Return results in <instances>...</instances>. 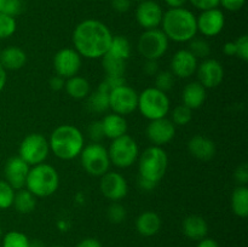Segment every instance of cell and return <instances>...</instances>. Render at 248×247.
Wrapping results in <instances>:
<instances>
[{"label":"cell","instance_id":"f1b7e54d","mask_svg":"<svg viewBox=\"0 0 248 247\" xmlns=\"http://www.w3.org/2000/svg\"><path fill=\"white\" fill-rule=\"evenodd\" d=\"M102 65L107 75H113V77H124L126 72V65L127 61L121 60L107 52L102 57Z\"/></svg>","mask_w":248,"mask_h":247},{"label":"cell","instance_id":"277c9868","mask_svg":"<svg viewBox=\"0 0 248 247\" xmlns=\"http://www.w3.org/2000/svg\"><path fill=\"white\" fill-rule=\"evenodd\" d=\"M60 177L55 167L47 164H39L29 170L26 186L35 198H47L56 193Z\"/></svg>","mask_w":248,"mask_h":247},{"label":"cell","instance_id":"5b68a950","mask_svg":"<svg viewBox=\"0 0 248 247\" xmlns=\"http://www.w3.org/2000/svg\"><path fill=\"white\" fill-rule=\"evenodd\" d=\"M169 166V157L161 147L147 148L140 157V177L147 178L154 183H159L166 173Z\"/></svg>","mask_w":248,"mask_h":247},{"label":"cell","instance_id":"52a82bcc","mask_svg":"<svg viewBox=\"0 0 248 247\" xmlns=\"http://www.w3.org/2000/svg\"><path fill=\"white\" fill-rule=\"evenodd\" d=\"M80 156L82 167L91 176L102 177L109 171L111 162L108 150L101 143H90L89 145L82 148Z\"/></svg>","mask_w":248,"mask_h":247},{"label":"cell","instance_id":"836d02e7","mask_svg":"<svg viewBox=\"0 0 248 247\" xmlns=\"http://www.w3.org/2000/svg\"><path fill=\"white\" fill-rule=\"evenodd\" d=\"M2 247H29V240L23 232H9L2 240Z\"/></svg>","mask_w":248,"mask_h":247},{"label":"cell","instance_id":"4dcf8cb0","mask_svg":"<svg viewBox=\"0 0 248 247\" xmlns=\"http://www.w3.org/2000/svg\"><path fill=\"white\" fill-rule=\"evenodd\" d=\"M86 106L92 113H104L109 109V94L96 90L87 96Z\"/></svg>","mask_w":248,"mask_h":247},{"label":"cell","instance_id":"6f0895ef","mask_svg":"<svg viewBox=\"0 0 248 247\" xmlns=\"http://www.w3.org/2000/svg\"><path fill=\"white\" fill-rule=\"evenodd\" d=\"M51 247H63V246H61V245H53V246H51Z\"/></svg>","mask_w":248,"mask_h":247},{"label":"cell","instance_id":"f6af8a7d","mask_svg":"<svg viewBox=\"0 0 248 247\" xmlns=\"http://www.w3.org/2000/svg\"><path fill=\"white\" fill-rule=\"evenodd\" d=\"M246 0H219V5H222L225 10L230 12H236L244 7Z\"/></svg>","mask_w":248,"mask_h":247},{"label":"cell","instance_id":"5bb4252c","mask_svg":"<svg viewBox=\"0 0 248 247\" xmlns=\"http://www.w3.org/2000/svg\"><path fill=\"white\" fill-rule=\"evenodd\" d=\"M199 82L205 89H215L219 86L224 77V69L220 62L213 58H206L198 65L196 69Z\"/></svg>","mask_w":248,"mask_h":247},{"label":"cell","instance_id":"d590c367","mask_svg":"<svg viewBox=\"0 0 248 247\" xmlns=\"http://www.w3.org/2000/svg\"><path fill=\"white\" fill-rule=\"evenodd\" d=\"M174 75L170 70H161L155 75V87L162 92H167L173 87Z\"/></svg>","mask_w":248,"mask_h":247},{"label":"cell","instance_id":"8992f818","mask_svg":"<svg viewBox=\"0 0 248 247\" xmlns=\"http://www.w3.org/2000/svg\"><path fill=\"white\" fill-rule=\"evenodd\" d=\"M137 108L149 120L166 118L170 111V98L166 92L160 91L156 87H149L138 94Z\"/></svg>","mask_w":248,"mask_h":247},{"label":"cell","instance_id":"11a10c76","mask_svg":"<svg viewBox=\"0 0 248 247\" xmlns=\"http://www.w3.org/2000/svg\"><path fill=\"white\" fill-rule=\"evenodd\" d=\"M6 80H7V75H6V70L2 68V65L0 64V92L2 91V89L6 85Z\"/></svg>","mask_w":248,"mask_h":247},{"label":"cell","instance_id":"3957f363","mask_svg":"<svg viewBox=\"0 0 248 247\" xmlns=\"http://www.w3.org/2000/svg\"><path fill=\"white\" fill-rule=\"evenodd\" d=\"M50 150L62 160H72L79 156L84 145V135L72 125L58 126L51 133L48 140Z\"/></svg>","mask_w":248,"mask_h":247},{"label":"cell","instance_id":"7bdbcfd3","mask_svg":"<svg viewBox=\"0 0 248 247\" xmlns=\"http://www.w3.org/2000/svg\"><path fill=\"white\" fill-rule=\"evenodd\" d=\"M234 178L239 185H247L248 183V165L242 162L234 172Z\"/></svg>","mask_w":248,"mask_h":247},{"label":"cell","instance_id":"74e56055","mask_svg":"<svg viewBox=\"0 0 248 247\" xmlns=\"http://www.w3.org/2000/svg\"><path fill=\"white\" fill-rule=\"evenodd\" d=\"M23 10L22 0H0V14L16 17Z\"/></svg>","mask_w":248,"mask_h":247},{"label":"cell","instance_id":"44dd1931","mask_svg":"<svg viewBox=\"0 0 248 247\" xmlns=\"http://www.w3.org/2000/svg\"><path fill=\"white\" fill-rule=\"evenodd\" d=\"M182 229H183L184 235H186L188 239L200 241L203 237L207 236L208 224L205 220V218H202L201 216L191 215L188 216V217L183 220Z\"/></svg>","mask_w":248,"mask_h":247},{"label":"cell","instance_id":"7c38bea8","mask_svg":"<svg viewBox=\"0 0 248 247\" xmlns=\"http://www.w3.org/2000/svg\"><path fill=\"white\" fill-rule=\"evenodd\" d=\"M56 75L69 79L79 73L81 68V56L74 48H62L53 57Z\"/></svg>","mask_w":248,"mask_h":247},{"label":"cell","instance_id":"f907efd6","mask_svg":"<svg viewBox=\"0 0 248 247\" xmlns=\"http://www.w3.org/2000/svg\"><path fill=\"white\" fill-rule=\"evenodd\" d=\"M157 183H154V182L149 181V179L147 178H143V177H140L138 178V185H140V189H143V190H153V189L156 186Z\"/></svg>","mask_w":248,"mask_h":247},{"label":"cell","instance_id":"ab89813d","mask_svg":"<svg viewBox=\"0 0 248 247\" xmlns=\"http://www.w3.org/2000/svg\"><path fill=\"white\" fill-rule=\"evenodd\" d=\"M107 216H108V219L111 223H114V224H120V223H123L126 219V208L121 203L114 201L108 207Z\"/></svg>","mask_w":248,"mask_h":247},{"label":"cell","instance_id":"8d00e7d4","mask_svg":"<svg viewBox=\"0 0 248 247\" xmlns=\"http://www.w3.org/2000/svg\"><path fill=\"white\" fill-rule=\"evenodd\" d=\"M17 23L15 17L0 14V39H7L16 31Z\"/></svg>","mask_w":248,"mask_h":247},{"label":"cell","instance_id":"f5cc1de1","mask_svg":"<svg viewBox=\"0 0 248 247\" xmlns=\"http://www.w3.org/2000/svg\"><path fill=\"white\" fill-rule=\"evenodd\" d=\"M196 247H219L218 242L216 240L210 239V237H203L202 240H200Z\"/></svg>","mask_w":248,"mask_h":247},{"label":"cell","instance_id":"d6a6232c","mask_svg":"<svg viewBox=\"0 0 248 247\" xmlns=\"http://www.w3.org/2000/svg\"><path fill=\"white\" fill-rule=\"evenodd\" d=\"M193 119V110L184 104H179L172 110V123L178 126H186Z\"/></svg>","mask_w":248,"mask_h":247},{"label":"cell","instance_id":"9f6ffc18","mask_svg":"<svg viewBox=\"0 0 248 247\" xmlns=\"http://www.w3.org/2000/svg\"><path fill=\"white\" fill-rule=\"evenodd\" d=\"M29 247H45L41 240H33V241H29Z\"/></svg>","mask_w":248,"mask_h":247},{"label":"cell","instance_id":"603a6c76","mask_svg":"<svg viewBox=\"0 0 248 247\" xmlns=\"http://www.w3.org/2000/svg\"><path fill=\"white\" fill-rule=\"evenodd\" d=\"M160 228H161V218L153 211H145L140 213L136 220V229L142 236H153L159 232Z\"/></svg>","mask_w":248,"mask_h":247},{"label":"cell","instance_id":"816d5d0a","mask_svg":"<svg viewBox=\"0 0 248 247\" xmlns=\"http://www.w3.org/2000/svg\"><path fill=\"white\" fill-rule=\"evenodd\" d=\"M223 52L227 56H230V57L236 56V45H235V41H228V43H225L224 47H223Z\"/></svg>","mask_w":248,"mask_h":247},{"label":"cell","instance_id":"db71d44e","mask_svg":"<svg viewBox=\"0 0 248 247\" xmlns=\"http://www.w3.org/2000/svg\"><path fill=\"white\" fill-rule=\"evenodd\" d=\"M188 0H165L167 5H169L171 9H176V7H183L186 5V2Z\"/></svg>","mask_w":248,"mask_h":247},{"label":"cell","instance_id":"681fc988","mask_svg":"<svg viewBox=\"0 0 248 247\" xmlns=\"http://www.w3.org/2000/svg\"><path fill=\"white\" fill-rule=\"evenodd\" d=\"M75 247H102V244L97 239L93 237H87V239L81 240Z\"/></svg>","mask_w":248,"mask_h":247},{"label":"cell","instance_id":"30bf717a","mask_svg":"<svg viewBox=\"0 0 248 247\" xmlns=\"http://www.w3.org/2000/svg\"><path fill=\"white\" fill-rule=\"evenodd\" d=\"M50 145L45 136L41 133H31L22 140L19 145V155L29 166L43 164L48 156Z\"/></svg>","mask_w":248,"mask_h":247},{"label":"cell","instance_id":"ba28073f","mask_svg":"<svg viewBox=\"0 0 248 247\" xmlns=\"http://www.w3.org/2000/svg\"><path fill=\"white\" fill-rule=\"evenodd\" d=\"M169 39L159 28L147 29L140 34L137 43L138 52L145 60L157 61L166 53L169 48Z\"/></svg>","mask_w":248,"mask_h":247},{"label":"cell","instance_id":"ffe728a7","mask_svg":"<svg viewBox=\"0 0 248 247\" xmlns=\"http://www.w3.org/2000/svg\"><path fill=\"white\" fill-rule=\"evenodd\" d=\"M189 153L201 161H208L216 155V144L212 139L205 136L196 135L188 142Z\"/></svg>","mask_w":248,"mask_h":247},{"label":"cell","instance_id":"4fadbf2b","mask_svg":"<svg viewBox=\"0 0 248 247\" xmlns=\"http://www.w3.org/2000/svg\"><path fill=\"white\" fill-rule=\"evenodd\" d=\"M102 194L110 201L123 200L128 191L127 182L125 177L119 172H107L102 176L99 183Z\"/></svg>","mask_w":248,"mask_h":247},{"label":"cell","instance_id":"ee69618b","mask_svg":"<svg viewBox=\"0 0 248 247\" xmlns=\"http://www.w3.org/2000/svg\"><path fill=\"white\" fill-rule=\"evenodd\" d=\"M194 7L198 10L205 11V10L216 9L219 6V0H189Z\"/></svg>","mask_w":248,"mask_h":247},{"label":"cell","instance_id":"e0dca14e","mask_svg":"<svg viewBox=\"0 0 248 247\" xmlns=\"http://www.w3.org/2000/svg\"><path fill=\"white\" fill-rule=\"evenodd\" d=\"M176 135V125L166 118L150 120L147 126V137L156 147L167 144Z\"/></svg>","mask_w":248,"mask_h":247},{"label":"cell","instance_id":"bcb514c9","mask_svg":"<svg viewBox=\"0 0 248 247\" xmlns=\"http://www.w3.org/2000/svg\"><path fill=\"white\" fill-rule=\"evenodd\" d=\"M131 1H132V0H111L110 4L111 7H113L116 12L125 14V12H127L128 10H130Z\"/></svg>","mask_w":248,"mask_h":247},{"label":"cell","instance_id":"9c48e42d","mask_svg":"<svg viewBox=\"0 0 248 247\" xmlns=\"http://www.w3.org/2000/svg\"><path fill=\"white\" fill-rule=\"evenodd\" d=\"M138 153L137 143L127 133L113 139L108 150L110 162L120 169H126L135 164Z\"/></svg>","mask_w":248,"mask_h":247},{"label":"cell","instance_id":"4316f807","mask_svg":"<svg viewBox=\"0 0 248 247\" xmlns=\"http://www.w3.org/2000/svg\"><path fill=\"white\" fill-rule=\"evenodd\" d=\"M232 212L237 217L246 218L248 216V188L247 185H239L234 189L232 195Z\"/></svg>","mask_w":248,"mask_h":247},{"label":"cell","instance_id":"2e32d148","mask_svg":"<svg viewBox=\"0 0 248 247\" xmlns=\"http://www.w3.org/2000/svg\"><path fill=\"white\" fill-rule=\"evenodd\" d=\"M225 24V17L222 10L216 9L201 11L200 16L196 17L198 31L205 36H216L223 31Z\"/></svg>","mask_w":248,"mask_h":247},{"label":"cell","instance_id":"680465c9","mask_svg":"<svg viewBox=\"0 0 248 247\" xmlns=\"http://www.w3.org/2000/svg\"><path fill=\"white\" fill-rule=\"evenodd\" d=\"M136 1H140H140H144V0H136Z\"/></svg>","mask_w":248,"mask_h":247},{"label":"cell","instance_id":"91938a15","mask_svg":"<svg viewBox=\"0 0 248 247\" xmlns=\"http://www.w3.org/2000/svg\"><path fill=\"white\" fill-rule=\"evenodd\" d=\"M0 234H1V227H0Z\"/></svg>","mask_w":248,"mask_h":247},{"label":"cell","instance_id":"c3c4849f","mask_svg":"<svg viewBox=\"0 0 248 247\" xmlns=\"http://www.w3.org/2000/svg\"><path fill=\"white\" fill-rule=\"evenodd\" d=\"M48 85H50V89L52 91H61V90L64 89L65 81L60 75H53L50 79V81H48Z\"/></svg>","mask_w":248,"mask_h":247},{"label":"cell","instance_id":"8fae6325","mask_svg":"<svg viewBox=\"0 0 248 247\" xmlns=\"http://www.w3.org/2000/svg\"><path fill=\"white\" fill-rule=\"evenodd\" d=\"M138 93L127 85L118 87L109 93V109L119 115H128L137 109Z\"/></svg>","mask_w":248,"mask_h":247},{"label":"cell","instance_id":"b9f144b4","mask_svg":"<svg viewBox=\"0 0 248 247\" xmlns=\"http://www.w3.org/2000/svg\"><path fill=\"white\" fill-rule=\"evenodd\" d=\"M235 41V45H236V57H239L240 60L247 62L248 61V36L247 35H241L240 38H237Z\"/></svg>","mask_w":248,"mask_h":247},{"label":"cell","instance_id":"d4e9b609","mask_svg":"<svg viewBox=\"0 0 248 247\" xmlns=\"http://www.w3.org/2000/svg\"><path fill=\"white\" fill-rule=\"evenodd\" d=\"M101 121L102 126H103L104 136L107 138L115 139V138L126 135V132H127V123L123 115L111 113L104 116L103 120Z\"/></svg>","mask_w":248,"mask_h":247},{"label":"cell","instance_id":"cb8c5ba5","mask_svg":"<svg viewBox=\"0 0 248 247\" xmlns=\"http://www.w3.org/2000/svg\"><path fill=\"white\" fill-rule=\"evenodd\" d=\"M182 101L184 106L191 110L200 108L206 101V89L199 81H193L186 85L182 93Z\"/></svg>","mask_w":248,"mask_h":247},{"label":"cell","instance_id":"f35d334b","mask_svg":"<svg viewBox=\"0 0 248 247\" xmlns=\"http://www.w3.org/2000/svg\"><path fill=\"white\" fill-rule=\"evenodd\" d=\"M126 85V80L124 77H113V75H107L103 79V81L99 84L98 91L104 92V93L109 94L113 90L118 89V87Z\"/></svg>","mask_w":248,"mask_h":247},{"label":"cell","instance_id":"7402d4cb","mask_svg":"<svg viewBox=\"0 0 248 247\" xmlns=\"http://www.w3.org/2000/svg\"><path fill=\"white\" fill-rule=\"evenodd\" d=\"M27 62V55L21 47L9 46L0 52V64L5 70H18Z\"/></svg>","mask_w":248,"mask_h":247},{"label":"cell","instance_id":"1f68e13d","mask_svg":"<svg viewBox=\"0 0 248 247\" xmlns=\"http://www.w3.org/2000/svg\"><path fill=\"white\" fill-rule=\"evenodd\" d=\"M188 50L195 56L198 60H206L211 53V46L203 39L194 38L189 41Z\"/></svg>","mask_w":248,"mask_h":247},{"label":"cell","instance_id":"9a60e30c","mask_svg":"<svg viewBox=\"0 0 248 247\" xmlns=\"http://www.w3.org/2000/svg\"><path fill=\"white\" fill-rule=\"evenodd\" d=\"M162 16H164L162 7L154 0L140 1L136 9V19L145 31L157 28L161 24Z\"/></svg>","mask_w":248,"mask_h":247},{"label":"cell","instance_id":"f546056e","mask_svg":"<svg viewBox=\"0 0 248 247\" xmlns=\"http://www.w3.org/2000/svg\"><path fill=\"white\" fill-rule=\"evenodd\" d=\"M108 53L115 56V57L121 58V60L127 61L131 56V44L126 36L115 35L111 39L110 46H109Z\"/></svg>","mask_w":248,"mask_h":247},{"label":"cell","instance_id":"7a4b0ae2","mask_svg":"<svg viewBox=\"0 0 248 247\" xmlns=\"http://www.w3.org/2000/svg\"><path fill=\"white\" fill-rule=\"evenodd\" d=\"M161 26L169 40L176 43H189L198 33L195 15L184 7L170 9L164 12Z\"/></svg>","mask_w":248,"mask_h":247},{"label":"cell","instance_id":"d6986e66","mask_svg":"<svg viewBox=\"0 0 248 247\" xmlns=\"http://www.w3.org/2000/svg\"><path fill=\"white\" fill-rule=\"evenodd\" d=\"M199 60L188 50H179L173 55L171 60V70L170 72L177 77L186 79L196 72Z\"/></svg>","mask_w":248,"mask_h":247},{"label":"cell","instance_id":"60d3db41","mask_svg":"<svg viewBox=\"0 0 248 247\" xmlns=\"http://www.w3.org/2000/svg\"><path fill=\"white\" fill-rule=\"evenodd\" d=\"M87 133H89V137L92 143H101V140L106 137L102 121H93L90 124V126L87 127Z\"/></svg>","mask_w":248,"mask_h":247},{"label":"cell","instance_id":"484cf974","mask_svg":"<svg viewBox=\"0 0 248 247\" xmlns=\"http://www.w3.org/2000/svg\"><path fill=\"white\" fill-rule=\"evenodd\" d=\"M64 89L67 93L74 99L86 98L90 94V91H91L90 82L85 77H79V75H74V77H69L65 81Z\"/></svg>","mask_w":248,"mask_h":247},{"label":"cell","instance_id":"83f0119b","mask_svg":"<svg viewBox=\"0 0 248 247\" xmlns=\"http://www.w3.org/2000/svg\"><path fill=\"white\" fill-rule=\"evenodd\" d=\"M17 212L22 215H28L33 212L36 206V198L28 190V189H19L15 193L14 203H12Z\"/></svg>","mask_w":248,"mask_h":247},{"label":"cell","instance_id":"e575fe53","mask_svg":"<svg viewBox=\"0 0 248 247\" xmlns=\"http://www.w3.org/2000/svg\"><path fill=\"white\" fill-rule=\"evenodd\" d=\"M15 189L5 179H0V208L6 210L14 203Z\"/></svg>","mask_w":248,"mask_h":247},{"label":"cell","instance_id":"6da1fadb","mask_svg":"<svg viewBox=\"0 0 248 247\" xmlns=\"http://www.w3.org/2000/svg\"><path fill=\"white\" fill-rule=\"evenodd\" d=\"M111 39L110 29L97 19H85L73 31L75 51L81 57L90 60L103 57L110 46Z\"/></svg>","mask_w":248,"mask_h":247},{"label":"cell","instance_id":"7dc6e473","mask_svg":"<svg viewBox=\"0 0 248 247\" xmlns=\"http://www.w3.org/2000/svg\"><path fill=\"white\" fill-rule=\"evenodd\" d=\"M143 70L147 75L152 77V75H156L160 72L159 69V63L157 61L154 60H145L144 65H143Z\"/></svg>","mask_w":248,"mask_h":247},{"label":"cell","instance_id":"ac0fdd59","mask_svg":"<svg viewBox=\"0 0 248 247\" xmlns=\"http://www.w3.org/2000/svg\"><path fill=\"white\" fill-rule=\"evenodd\" d=\"M29 165L21 159L19 156H12L10 157L5 165L4 173H5V181L15 189V190H19L26 186L27 177L29 173Z\"/></svg>","mask_w":248,"mask_h":247}]
</instances>
